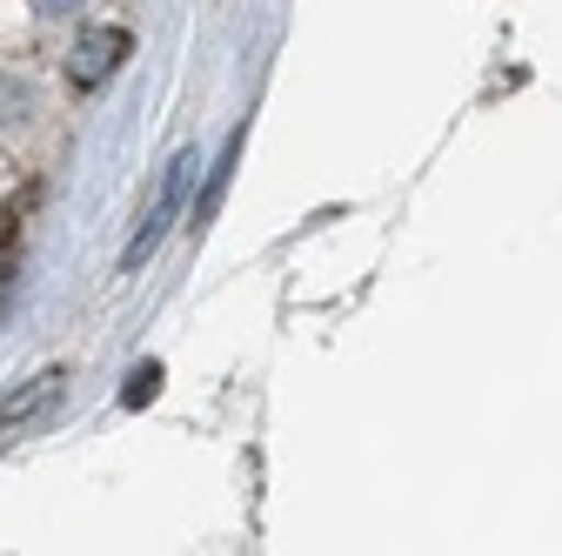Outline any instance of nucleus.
I'll return each mask as SVG.
<instances>
[{
  "label": "nucleus",
  "mask_w": 562,
  "mask_h": 556,
  "mask_svg": "<svg viewBox=\"0 0 562 556\" xmlns=\"http://www.w3.org/2000/svg\"><path fill=\"white\" fill-rule=\"evenodd\" d=\"M41 14H75V8H88V0H34Z\"/></svg>",
  "instance_id": "nucleus-4"
},
{
  "label": "nucleus",
  "mask_w": 562,
  "mask_h": 556,
  "mask_svg": "<svg viewBox=\"0 0 562 556\" xmlns=\"http://www.w3.org/2000/svg\"><path fill=\"white\" fill-rule=\"evenodd\" d=\"M155 396H161V363H140V369L127 376L121 402H127V409H140V402H155Z\"/></svg>",
  "instance_id": "nucleus-3"
},
{
  "label": "nucleus",
  "mask_w": 562,
  "mask_h": 556,
  "mask_svg": "<svg viewBox=\"0 0 562 556\" xmlns=\"http://www.w3.org/2000/svg\"><path fill=\"white\" fill-rule=\"evenodd\" d=\"M194 168H201V162H194V148H188V155H175V168H168V181H161V194H155V208H148V222H140V235H134V248H127V262H121L127 275L140 268V255H148V248L161 242V229L175 222V208H181V194H188Z\"/></svg>",
  "instance_id": "nucleus-1"
},
{
  "label": "nucleus",
  "mask_w": 562,
  "mask_h": 556,
  "mask_svg": "<svg viewBox=\"0 0 562 556\" xmlns=\"http://www.w3.org/2000/svg\"><path fill=\"white\" fill-rule=\"evenodd\" d=\"M127 47H134V41H127V27H101V34H88V41L75 47V60H67V75H75L81 88H101V81L114 75V67L127 60Z\"/></svg>",
  "instance_id": "nucleus-2"
}]
</instances>
